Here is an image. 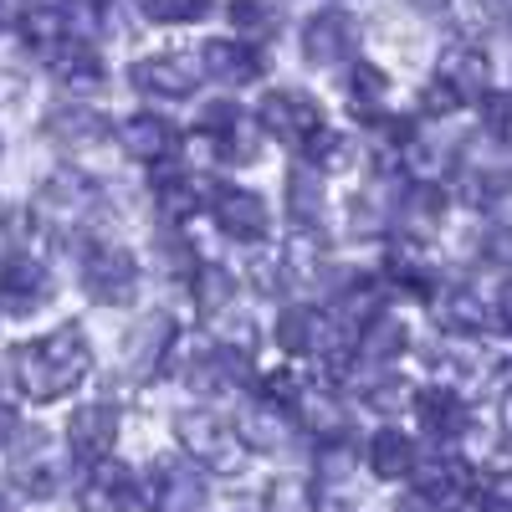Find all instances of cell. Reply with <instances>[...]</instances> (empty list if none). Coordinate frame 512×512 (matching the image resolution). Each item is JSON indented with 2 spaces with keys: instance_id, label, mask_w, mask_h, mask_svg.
<instances>
[{
  "instance_id": "29",
  "label": "cell",
  "mask_w": 512,
  "mask_h": 512,
  "mask_svg": "<svg viewBox=\"0 0 512 512\" xmlns=\"http://www.w3.org/2000/svg\"><path fill=\"white\" fill-rule=\"evenodd\" d=\"M297 425H303L308 436L328 441V436H344V400H338L333 390H318V384H308V395L297 400Z\"/></svg>"
},
{
  "instance_id": "21",
  "label": "cell",
  "mask_w": 512,
  "mask_h": 512,
  "mask_svg": "<svg viewBox=\"0 0 512 512\" xmlns=\"http://www.w3.org/2000/svg\"><path fill=\"white\" fill-rule=\"evenodd\" d=\"M47 139H57L62 149H103L108 144V118L98 108L67 103V108L47 113Z\"/></svg>"
},
{
  "instance_id": "3",
  "label": "cell",
  "mask_w": 512,
  "mask_h": 512,
  "mask_svg": "<svg viewBox=\"0 0 512 512\" xmlns=\"http://www.w3.org/2000/svg\"><path fill=\"white\" fill-rule=\"evenodd\" d=\"M82 292L103 308H128L139 297V262L113 241H93L82 251Z\"/></svg>"
},
{
  "instance_id": "17",
  "label": "cell",
  "mask_w": 512,
  "mask_h": 512,
  "mask_svg": "<svg viewBox=\"0 0 512 512\" xmlns=\"http://www.w3.org/2000/svg\"><path fill=\"white\" fill-rule=\"evenodd\" d=\"M200 67L205 77L226 82V88H246V82H256L267 67H262V52H256V41H205L200 47Z\"/></svg>"
},
{
  "instance_id": "30",
  "label": "cell",
  "mask_w": 512,
  "mask_h": 512,
  "mask_svg": "<svg viewBox=\"0 0 512 512\" xmlns=\"http://www.w3.org/2000/svg\"><path fill=\"white\" fill-rule=\"evenodd\" d=\"M154 200H159V216H164V221H175V226H185L200 205H210V200H205V195H200L190 180L169 175V164L154 175Z\"/></svg>"
},
{
  "instance_id": "9",
  "label": "cell",
  "mask_w": 512,
  "mask_h": 512,
  "mask_svg": "<svg viewBox=\"0 0 512 512\" xmlns=\"http://www.w3.org/2000/svg\"><path fill=\"white\" fill-rule=\"evenodd\" d=\"M47 297H52V277H47V267H41L31 251H6L0 256V308L21 318V313L41 308Z\"/></svg>"
},
{
  "instance_id": "6",
  "label": "cell",
  "mask_w": 512,
  "mask_h": 512,
  "mask_svg": "<svg viewBox=\"0 0 512 512\" xmlns=\"http://www.w3.org/2000/svg\"><path fill=\"white\" fill-rule=\"evenodd\" d=\"M200 77H205V67L190 52H154L128 67V82L149 98H190L200 88Z\"/></svg>"
},
{
  "instance_id": "32",
  "label": "cell",
  "mask_w": 512,
  "mask_h": 512,
  "mask_svg": "<svg viewBox=\"0 0 512 512\" xmlns=\"http://www.w3.org/2000/svg\"><path fill=\"white\" fill-rule=\"evenodd\" d=\"M384 93H390V77H384L374 62H354L349 67V103H354V113L374 118L379 103H384Z\"/></svg>"
},
{
  "instance_id": "39",
  "label": "cell",
  "mask_w": 512,
  "mask_h": 512,
  "mask_svg": "<svg viewBox=\"0 0 512 512\" xmlns=\"http://www.w3.org/2000/svg\"><path fill=\"white\" fill-rule=\"evenodd\" d=\"M210 6L216 0H144V16L154 26H190V21L210 16Z\"/></svg>"
},
{
  "instance_id": "37",
  "label": "cell",
  "mask_w": 512,
  "mask_h": 512,
  "mask_svg": "<svg viewBox=\"0 0 512 512\" xmlns=\"http://www.w3.org/2000/svg\"><path fill=\"white\" fill-rule=\"evenodd\" d=\"M410 395H415V390H410L405 379H395V374H374V379H364V405L379 410V415H395V410L415 405Z\"/></svg>"
},
{
  "instance_id": "27",
  "label": "cell",
  "mask_w": 512,
  "mask_h": 512,
  "mask_svg": "<svg viewBox=\"0 0 512 512\" xmlns=\"http://www.w3.org/2000/svg\"><path fill=\"white\" fill-rule=\"evenodd\" d=\"M190 297H195V308H200L205 318L226 313V308L236 303V272L221 267V262H200V267L190 272Z\"/></svg>"
},
{
  "instance_id": "23",
  "label": "cell",
  "mask_w": 512,
  "mask_h": 512,
  "mask_svg": "<svg viewBox=\"0 0 512 512\" xmlns=\"http://www.w3.org/2000/svg\"><path fill=\"white\" fill-rule=\"evenodd\" d=\"M436 318L446 333H482L492 328V303H482L477 287H446L436 292Z\"/></svg>"
},
{
  "instance_id": "7",
  "label": "cell",
  "mask_w": 512,
  "mask_h": 512,
  "mask_svg": "<svg viewBox=\"0 0 512 512\" xmlns=\"http://www.w3.org/2000/svg\"><path fill=\"white\" fill-rule=\"evenodd\" d=\"M210 216H216V226L231 241H267V226H272L267 200L246 185H216L210 190Z\"/></svg>"
},
{
  "instance_id": "45",
  "label": "cell",
  "mask_w": 512,
  "mask_h": 512,
  "mask_svg": "<svg viewBox=\"0 0 512 512\" xmlns=\"http://www.w3.org/2000/svg\"><path fill=\"white\" fill-rule=\"evenodd\" d=\"M16 436H21V415L11 400H0V446H11Z\"/></svg>"
},
{
  "instance_id": "8",
  "label": "cell",
  "mask_w": 512,
  "mask_h": 512,
  "mask_svg": "<svg viewBox=\"0 0 512 512\" xmlns=\"http://www.w3.org/2000/svg\"><path fill=\"white\" fill-rule=\"evenodd\" d=\"M36 210L47 216V226L72 231V226H82V216H93V210H98V185L88 175H77V169H57V175L41 185Z\"/></svg>"
},
{
  "instance_id": "44",
  "label": "cell",
  "mask_w": 512,
  "mask_h": 512,
  "mask_svg": "<svg viewBox=\"0 0 512 512\" xmlns=\"http://www.w3.org/2000/svg\"><path fill=\"white\" fill-rule=\"evenodd\" d=\"M492 323H497L502 333H512V282H502L497 297H492Z\"/></svg>"
},
{
  "instance_id": "34",
  "label": "cell",
  "mask_w": 512,
  "mask_h": 512,
  "mask_svg": "<svg viewBox=\"0 0 512 512\" xmlns=\"http://www.w3.org/2000/svg\"><path fill=\"white\" fill-rule=\"evenodd\" d=\"M405 323L395 318V313H379L369 328H364V344H359V354H369V359H395L400 349H405Z\"/></svg>"
},
{
  "instance_id": "40",
  "label": "cell",
  "mask_w": 512,
  "mask_h": 512,
  "mask_svg": "<svg viewBox=\"0 0 512 512\" xmlns=\"http://www.w3.org/2000/svg\"><path fill=\"white\" fill-rule=\"evenodd\" d=\"M267 512H318V497L308 482H297V477H277L267 487Z\"/></svg>"
},
{
  "instance_id": "36",
  "label": "cell",
  "mask_w": 512,
  "mask_h": 512,
  "mask_svg": "<svg viewBox=\"0 0 512 512\" xmlns=\"http://www.w3.org/2000/svg\"><path fill=\"white\" fill-rule=\"evenodd\" d=\"M308 395V374L297 369V359L292 364H282V369H272L267 379H262V400H272V405H282V410H297V400Z\"/></svg>"
},
{
  "instance_id": "35",
  "label": "cell",
  "mask_w": 512,
  "mask_h": 512,
  "mask_svg": "<svg viewBox=\"0 0 512 512\" xmlns=\"http://www.w3.org/2000/svg\"><path fill=\"white\" fill-rule=\"evenodd\" d=\"M318 477L323 482H349L354 477V466H359V446L349 441V436H328L323 446H318Z\"/></svg>"
},
{
  "instance_id": "14",
  "label": "cell",
  "mask_w": 512,
  "mask_h": 512,
  "mask_svg": "<svg viewBox=\"0 0 512 512\" xmlns=\"http://www.w3.org/2000/svg\"><path fill=\"white\" fill-rule=\"evenodd\" d=\"M118 139H123V154H134L139 164H154V169L175 164L180 159V144H185L175 134V123L159 118V113H134V118L118 128Z\"/></svg>"
},
{
  "instance_id": "38",
  "label": "cell",
  "mask_w": 512,
  "mask_h": 512,
  "mask_svg": "<svg viewBox=\"0 0 512 512\" xmlns=\"http://www.w3.org/2000/svg\"><path fill=\"white\" fill-rule=\"evenodd\" d=\"M303 159L318 169V175H323V169H344V164H349V139L338 134V128H328V123H323L318 134L303 144Z\"/></svg>"
},
{
  "instance_id": "12",
  "label": "cell",
  "mask_w": 512,
  "mask_h": 512,
  "mask_svg": "<svg viewBox=\"0 0 512 512\" xmlns=\"http://www.w3.org/2000/svg\"><path fill=\"white\" fill-rule=\"evenodd\" d=\"M415 415H420V431L436 441H466V431H472V410H466L461 390H451V384L415 390Z\"/></svg>"
},
{
  "instance_id": "5",
  "label": "cell",
  "mask_w": 512,
  "mask_h": 512,
  "mask_svg": "<svg viewBox=\"0 0 512 512\" xmlns=\"http://www.w3.org/2000/svg\"><path fill=\"white\" fill-rule=\"evenodd\" d=\"M354 52H359V21H354L349 11L328 6V11H313V16L303 21V57H308L313 67L354 62Z\"/></svg>"
},
{
  "instance_id": "10",
  "label": "cell",
  "mask_w": 512,
  "mask_h": 512,
  "mask_svg": "<svg viewBox=\"0 0 512 512\" xmlns=\"http://www.w3.org/2000/svg\"><path fill=\"white\" fill-rule=\"evenodd\" d=\"M149 502H154V512H205V502H210L205 466L159 461L149 477Z\"/></svg>"
},
{
  "instance_id": "46",
  "label": "cell",
  "mask_w": 512,
  "mask_h": 512,
  "mask_svg": "<svg viewBox=\"0 0 512 512\" xmlns=\"http://www.w3.org/2000/svg\"><path fill=\"white\" fill-rule=\"evenodd\" d=\"M395 512H441V502H431V497H425V492H410Z\"/></svg>"
},
{
  "instance_id": "43",
  "label": "cell",
  "mask_w": 512,
  "mask_h": 512,
  "mask_svg": "<svg viewBox=\"0 0 512 512\" xmlns=\"http://www.w3.org/2000/svg\"><path fill=\"white\" fill-rule=\"evenodd\" d=\"M451 16L461 21V31H487L492 16H487V0H446Z\"/></svg>"
},
{
  "instance_id": "42",
  "label": "cell",
  "mask_w": 512,
  "mask_h": 512,
  "mask_svg": "<svg viewBox=\"0 0 512 512\" xmlns=\"http://www.w3.org/2000/svg\"><path fill=\"white\" fill-rule=\"evenodd\" d=\"M487 139L512 149V98H487Z\"/></svg>"
},
{
  "instance_id": "16",
  "label": "cell",
  "mask_w": 512,
  "mask_h": 512,
  "mask_svg": "<svg viewBox=\"0 0 512 512\" xmlns=\"http://www.w3.org/2000/svg\"><path fill=\"white\" fill-rule=\"evenodd\" d=\"M113 441H118V410H113V405L93 400V405H77V410H72V420H67V446H72L77 461H88V466H93V461H108Z\"/></svg>"
},
{
  "instance_id": "47",
  "label": "cell",
  "mask_w": 512,
  "mask_h": 512,
  "mask_svg": "<svg viewBox=\"0 0 512 512\" xmlns=\"http://www.w3.org/2000/svg\"><path fill=\"white\" fill-rule=\"evenodd\" d=\"M492 251H497V256H507V262H512V221H502V226L492 231Z\"/></svg>"
},
{
  "instance_id": "1",
  "label": "cell",
  "mask_w": 512,
  "mask_h": 512,
  "mask_svg": "<svg viewBox=\"0 0 512 512\" xmlns=\"http://www.w3.org/2000/svg\"><path fill=\"white\" fill-rule=\"evenodd\" d=\"M88 369H93V344H88V333H82L77 323H62L47 338L21 344L11 354V374L21 384V395L36 400V405H52V400L72 395L77 384L88 379Z\"/></svg>"
},
{
  "instance_id": "22",
  "label": "cell",
  "mask_w": 512,
  "mask_h": 512,
  "mask_svg": "<svg viewBox=\"0 0 512 512\" xmlns=\"http://www.w3.org/2000/svg\"><path fill=\"white\" fill-rule=\"evenodd\" d=\"M364 456H369V472H374L379 482H405V477H415V466H420L415 441H410L405 431H395V425H384V431H374Z\"/></svg>"
},
{
  "instance_id": "20",
  "label": "cell",
  "mask_w": 512,
  "mask_h": 512,
  "mask_svg": "<svg viewBox=\"0 0 512 512\" xmlns=\"http://www.w3.org/2000/svg\"><path fill=\"white\" fill-rule=\"evenodd\" d=\"M47 67H52V77L62 82L67 93H93V88H103V57L88 47V41H77V36H67L57 52H47Z\"/></svg>"
},
{
  "instance_id": "50",
  "label": "cell",
  "mask_w": 512,
  "mask_h": 512,
  "mask_svg": "<svg viewBox=\"0 0 512 512\" xmlns=\"http://www.w3.org/2000/svg\"><path fill=\"white\" fill-rule=\"evenodd\" d=\"M507 6H512V0H507Z\"/></svg>"
},
{
  "instance_id": "11",
  "label": "cell",
  "mask_w": 512,
  "mask_h": 512,
  "mask_svg": "<svg viewBox=\"0 0 512 512\" xmlns=\"http://www.w3.org/2000/svg\"><path fill=\"white\" fill-rule=\"evenodd\" d=\"M436 82H446L461 103H487L492 98V62L472 41H456V47H446L436 57Z\"/></svg>"
},
{
  "instance_id": "15",
  "label": "cell",
  "mask_w": 512,
  "mask_h": 512,
  "mask_svg": "<svg viewBox=\"0 0 512 512\" xmlns=\"http://www.w3.org/2000/svg\"><path fill=\"white\" fill-rule=\"evenodd\" d=\"M180 333H175V318L169 313H144L134 323V333H128V374L134 379H149L169 364V354H175Z\"/></svg>"
},
{
  "instance_id": "33",
  "label": "cell",
  "mask_w": 512,
  "mask_h": 512,
  "mask_svg": "<svg viewBox=\"0 0 512 512\" xmlns=\"http://www.w3.org/2000/svg\"><path fill=\"white\" fill-rule=\"evenodd\" d=\"M318 308H287L277 323V344L287 354H313V338H318Z\"/></svg>"
},
{
  "instance_id": "18",
  "label": "cell",
  "mask_w": 512,
  "mask_h": 512,
  "mask_svg": "<svg viewBox=\"0 0 512 512\" xmlns=\"http://www.w3.org/2000/svg\"><path fill=\"white\" fill-rule=\"evenodd\" d=\"M441 216H446V195L431 180H415L395 205V231L410 241H431L441 231Z\"/></svg>"
},
{
  "instance_id": "2",
  "label": "cell",
  "mask_w": 512,
  "mask_h": 512,
  "mask_svg": "<svg viewBox=\"0 0 512 512\" xmlns=\"http://www.w3.org/2000/svg\"><path fill=\"white\" fill-rule=\"evenodd\" d=\"M175 436H180V451H185L195 466H205V472L236 477L241 461H246L241 431H231L216 410H185V415H175Z\"/></svg>"
},
{
  "instance_id": "31",
  "label": "cell",
  "mask_w": 512,
  "mask_h": 512,
  "mask_svg": "<svg viewBox=\"0 0 512 512\" xmlns=\"http://www.w3.org/2000/svg\"><path fill=\"white\" fill-rule=\"evenodd\" d=\"M21 36H26V47H36V52H57L62 41H67V11L31 6L21 16Z\"/></svg>"
},
{
  "instance_id": "25",
  "label": "cell",
  "mask_w": 512,
  "mask_h": 512,
  "mask_svg": "<svg viewBox=\"0 0 512 512\" xmlns=\"http://www.w3.org/2000/svg\"><path fill=\"white\" fill-rule=\"evenodd\" d=\"M466 477H472V466H466L461 456H441V461H425L420 466V492L425 497H431V502H466V492H472V482H466Z\"/></svg>"
},
{
  "instance_id": "24",
  "label": "cell",
  "mask_w": 512,
  "mask_h": 512,
  "mask_svg": "<svg viewBox=\"0 0 512 512\" xmlns=\"http://www.w3.org/2000/svg\"><path fill=\"white\" fill-rule=\"evenodd\" d=\"M16 482H21L31 497H52V492L62 487V456L41 441V436H31V441L16 451Z\"/></svg>"
},
{
  "instance_id": "48",
  "label": "cell",
  "mask_w": 512,
  "mask_h": 512,
  "mask_svg": "<svg viewBox=\"0 0 512 512\" xmlns=\"http://www.w3.org/2000/svg\"><path fill=\"white\" fill-rule=\"evenodd\" d=\"M36 6H47V11H72L77 0H36Z\"/></svg>"
},
{
  "instance_id": "19",
  "label": "cell",
  "mask_w": 512,
  "mask_h": 512,
  "mask_svg": "<svg viewBox=\"0 0 512 512\" xmlns=\"http://www.w3.org/2000/svg\"><path fill=\"white\" fill-rule=\"evenodd\" d=\"M236 431H241V441H246L251 451L277 456V451H287V441H292V410H282V405H272V400H246Z\"/></svg>"
},
{
  "instance_id": "28",
  "label": "cell",
  "mask_w": 512,
  "mask_h": 512,
  "mask_svg": "<svg viewBox=\"0 0 512 512\" xmlns=\"http://www.w3.org/2000/svg\"><path fill=\"white\" fill-rule=\"evenodd\" d=\"M231 26L241 41H272L287 26V0H231Z\"/></svg>"
},
{
  "instance_id": "49",
  "label": "cell",
  "mask_w": 512,
  "mask_h": 512,
  "mask_svg": "<svg viewBox=\"0 0 512 512\" xmlns=\"http://www.w3.org/2000/svg\"><path fill=\"white\" fill-rule=\"evenodd\" d=\"M6 502H11V497H6V482H0V512H6Z\"/></svg>"
},
{
  "instance_id": "41",
  "label": "cell",
  "mask_w": 512,
  "mask_h": 512,
  "mask_svg": "<svg viewBox=\"0 0 512 512\" xmlns=\"http://www.w3.org/2000/svg\"><path fill=\"white\" fill-rule=\"evenodd\" d=\"M456 108H461V98L446 88V82L431 77V82L420 88V113H425V118H446V113H456Z\"/></svg>"
},
{
  "instance_id": "4",
  "label": "cell",
  "mask_w": 512,
  "mask_h": 512,
  "mask_svg": "<svg viewBox=\"0 0 512 512\" xmlns=\"http://www.w3.org/2000/svg\"><path fill=\"white\" fill-rule=\"evenodd\" d=\"M256 123L267 128L272 139L292 144V149H303L318 128H323V113L308 93H297V88H272L262 103H256Z\"/></svg>"
},
{
  "instance_id": "13",
  "label": "cell",
  "mask_w": 512,
  "mask_h": 512,
  "mask_svg": "<svg viewBox=\"0 0 512 512\" xmlns=\"http://www.w3.org/2000/svg\"><path fill=\"white\" fill-rule=\"evenodd\" d=\"M77 502H82V512H134L139 507V477L128 472V466L93 461V472L77 487Z\"/></svg>"
},
{
  "instance_id": "26",
  "label": "cell",
  "mask_w": 512,
  "mask_h": 512,
  "mask_svg": "<svg viewBox=\"0 0 512 512\" xmlns=\"http://www.w3.org/2000/svg\"><path fill=\"white\" fill-rule=\"evenodd\" d=\"M287 205H292V221L297 231H318L323 216H328V195H323V180H318V169H292V180H287Z\"/></svg>"
}]
</instances>
